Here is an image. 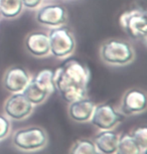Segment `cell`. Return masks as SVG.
Returning <instances> with one entry per match:
<instances>
[{"instance_id": "obj_4", "label": "cell", "mask_w": 147, "mask_h": 154, "mask_svg": "<svg viewBox=\"0 0 147 154\" xmlns=\"http://www.w3.org/2000/svg\"><path fill=\"white\" fill-rule=\"evenodd\" d=\"M119 23L122 29L132 39L138 42H146L147 19L146 12L141 8L126 10L119 17Z\"/></svg>"}, {"instance_id": "obj_8", "label": "cell", "mask_w": 147, "mask_h": 154, "mask_svg": "<svg viewBox=\"0 0 147 154\" xmlns=\"http://www.w3.org/2000/svg\"><path fill=\"white\" fill-rule=\"evenodd\" d=\"M36 21L42 26L57 27L65 25L68 19L67 9L60 4H47L44 5L35 14Z\"/></svg>"}, {"instance_id": "obj_21", "label": "cell", "mask_w": 147, "mask_h": 154, "mask_svg": "<svg viewBox=\"0 0 147 154\" xmlns=\"http://www.w3.org/2000/svg\"><path fill=\"white\" fill-rule=\"evenodd\" d=\"M21 3L23 7H26L28 9H35L41 5L42 0H21Z\"/></svg>"}, {"instance_id": "obj_20", "label": "cell", "mask_w": 147, "mask_h": 154, "mask_svg": "<svg viewBox=\"0 0 147 154\" xmlns=\"http://www.w3.org/2000/svg\"><path fill=\"white\" fill-rule=\"evenodd\" d=\"M11 130L10 121L6 116L0 114V141L3 140L9 135Z\"/></svg>"}, {"instance_id": "obj_5", "label": "cell", "mask_w": 147, "mask_h": 154, "mask_svg": "<svg viewBox=\"0 0 147 154\" xmlns=\"http://www.w3.org/2000/svg\"><path fill=\"white\" fill-rule=\"evenodd\" d=\"M47 139L44 129L38 126H31L17 130L12 137V144L22 151H37L47 145Z\"/></svg>"}, {"instance_id": "obj_18", "label": "cell", "mask_w": 147, "mask_h": 154, "mask_svg": "<svg viewBox=\"0 0 147 154\" xmlns=\"http://www.w3.org/2000/svg\"><path fill=\"white\" fill-rule=\"evenodd\" d=\"M70 154H101L92 139H79L72 146Z\"/></svg>"}, {"instance_id": "obj_14", "label": "cell", "mask_w": 147, "mask_h": 154, "mask_svg": "<svg viewBox=\"0 0 147 154\" xmlns=\"http://www.w3.org/2000/svg\"><path fill=\"white\" fill-rule=\"evenodd\" d=\"M21 93L25 96V98H26L33 106L41 104L42 102H44L45 99L50 96L44 89H42L41 87L33 80V78H31L30 81L26 85V87H25L24 90Z\"/></svg>"}, {"instance_id": "obj_12", "label": "cell", "mask_w": 147, "mask_h": 154, "mask_svg": "<svg viewBox=\"0 0 147 154\" xmlns=\"http://www.w3.org/2000/svg\"><path fill=\"white\" fill-rule=\"evenodd\" d=\"M96 104L91 99L83 98L70 103L68 113L72 120L78 123H85L90 121Z\"/></svg>"}, {"instance_id": "obj_1", "label": "cell", "mask_w": 147, "mask_h": 154, "mask_svg": "<svg viewBox=\"0 0 147 154\" xmlns=\"http://www.w3.org/2000/svg\"><path fill=\"white\" fill-rule=\"evenodd\" d=\"M91 81V72L83 62L69 59L54 69V87L67 103L86 98Z\"/></svg>"}, {"instance_id": "obj_15", "label": "cell", "mask_w": 147, "mask_h": 154, "mask_svg": "<svg viewBox=\"0 0 147 154\" xmlns=\"http://www.w3.org/2000/svg\"><path fill=\"white\" fill-rule=\"evenodd\" d=\"M115 154H144V152L132 138L130 133H123L119 135L117 151Z\"/></svg>"}, {"instance_id": "obj_3", "label": "cell", "mask_w": 147, "mask_h": 154, "mask_svg": "<svg viewBox=\"0 0 147 154\" xmlns=\"http://www.w3.org/2000/svg\"><path fill=\"white\" fill-rule=\"evenodd\" d=\"M47 35L50 42V54L51 56L62 60L74 53L76 48V39L66 25L51 28Z\"/></svg>"}, {"instance_id": "obj_22", "label": "cell", "mask_w": 147, "mask_h": 154, "mask_svg": "<svg viewBox=\"0 0 147 154\" xmlns=\"http://www.w3.org/2000/svg\"><path fill=\"white\" fill-rule=\"evenodd\" d=\"M1 17H2V16H1V14H0V19H1Z\"/></svg>"}, {"instance_id": "obj_2", "label": "cell", "mask_w": 147, "mask_h": 154, "mask_svg": "<svg viewBox=\"0 0 147 154\" xmlns=\"http://www.w3.org/2000/svg\"><path fill=\"white\" fill-rule=\"evenodd\" d=\"M101 60L110 66H122L133 62L134 48L130 43L121 39H108L100 48Z\"/></svg>"}, {"instance_id": "obj_7", "label": "cell", "mask_w": 147, "mask_h": 154, "mask_svg": "<svg viewBox=\"0 0 147 154\" xmlns=\"http://www.w3.org/2000/svg\"><path fill=\"white\" fill-rule=\"evenodd\" d=\"M34 109V106L25 98L22 93H13L4 103V114L12 120H23L27 118Z\"/></svg>"}, {"instance_id": "obj_10", "label": "cell", "mask_w": 147, "mask_h": 154, "mask_svg": "<svg viewBox=\"0 0 147 154\" xmlns=\"http://www.w3.org/2000/svg\"><path fill=\"white\" fill-rule=\"evenodd\" d=\"M31 79L26 69L21 66H12L8 69L3 75L2 84L6 91L13 93H21Z\"/></svg>"}, {"instance_id": "obj_11", "label": "cell", "mask_w": 147, "mask_h": 154, "mask_svg": "<svg viewBox=\"0 0 147 154\" xmlns=\"http://www.w3.org/2000/svg\"><path fill=\"white\" fill-rule=\"evenodd\" d=\"M24 46L31 56L44 57L50 54V42L47 33L44 31H32L24 40Z\"/></svg>"}, {"instance_id": "obj_19", "label": "cell", "mask_w": 147, "mask_h": 154, "mask_svg": "<svg viewBox=\"0 0 147 154\" xmlns=\"http://www.w3.org/2000/svg\"><path fill=\"white\" fill-rule=\"evenodd\" d=\"M132 138L141 148L144 153L147 149V128L146 126H138L130 133Z\"/></svg>"}, {"instance_id": "obj_16", "label": "cell", "mask_w": 147, "mask_h": 154, "mask_svg": "<svg viewBox=\"0 0 147 154\" xmlns=\"http://www.w3.org/2000/svg\"><path fill=\"white\" fill-rule=\"evenodd\" d=\"M23 9L21 0H0V14L6 19H13L20 15Z\"/></svg>"}, {"instance_id": "obj_13", "label": "cell", "mask_w": 147, "mask_h": 154, "mask_svg": "<svg viewBox=\"0 0 147 154\" xmlns=\"http://www.w3.org/2000/svg\"><path fill=\"white\" fill-rule=\"evenodd\" d=\"M92 140L101 154H115L117 151L119 135L113 130H103Z\"/></svg>"}, {"instance_id": "obj_9", "label": "cell", "mask_w": 147, "mask_h": 154, "mask_svg": "<svg viewBox=\"0 0 147 154\" xmlns=\"http://www.w3.org/2000/svg\"><path fill=\"white\" fill-rule=\"evenodd\" d=\"M146 105L147 100L145 93L139 89H130L123 95L120 112L125 116L139 114L145 111Z\"/></svg>"}, {"instance_id": "obj_17", "label": "cell", "mask_w": 147, "mask_h": 154, "mask_svg": "<svg viewBox=\"0 0 147 154\" xmlns=\"http://www.w3.org/2000/svg\"><path fill=\"white\" fill-rule=\"evenodd\" d=\"M32 78L42 89H44L47 92L48 95L56 92V87H54V69H44L41 71H39Z\"/></svg>"}, {"instance_id": "obj_6", "label": "cell", "mask_w": 147, "mask_h": 154, "mask_svg": "<svg viewBox=\"0 0 147 154\" xmlns=\"http://www.w3.org/2000/svg\"><path fill=\"white\" fill-rule=\"evenodd\" d=\"M126 116L109 103H102L95 106V109L90 119L91 124L98 130H113L121 123Z\"/></svg>"}]
</instances>
